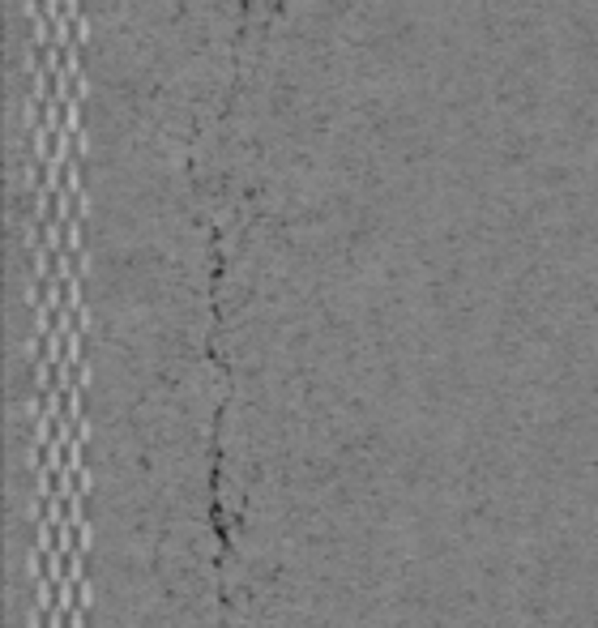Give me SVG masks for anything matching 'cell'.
Instances as JSON below:
<instances>
[{
  "instance_id": "1",
  "label": "cell",
  "mask_w": 598,
  "mask_h": 628,
  "mask_svg": "<svg viewBox=\"0 0 598 628\" xmlns=\"http://www.w3.org/2000/svg\"><path fill=\"white\" fill-rule=\"evenodd\" d=\"M69 628H86V607H78V611L69 616Z\"/></svg>"
}]
</instances>
